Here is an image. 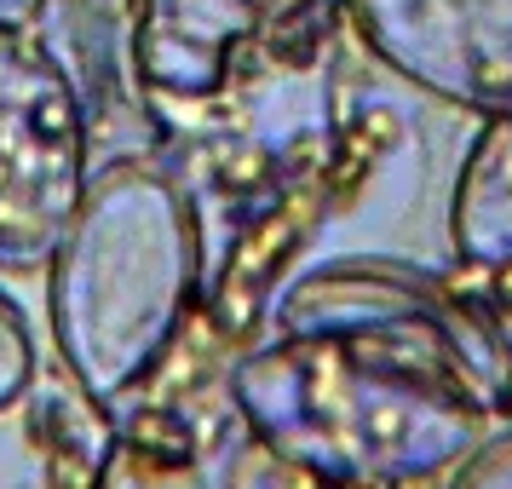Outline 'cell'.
I'll return each instance as SVG.
<instances>
[{
    "label": "cell",
    "mask_w": 512,
    "mask_h": 489,
    "mask_svg": "<svg viewBox=\"0 0 512 489\" xmlns=\"http://www.w3.org/2000/svg\"><path fill=\"white\" fill-rule=\"evenodd\" d=\"M93 185V110L64 58L0 29V271H41Z\"/></svg>",
    "instance_id": "cell-4"
},
{
    "label": "cell",
    "mask_w": 512,
    "mask_h": 489,
    "mask_svg": "<svg viewBox=\"0 0 512 489\" xmlns=\"http://www.w3.org/2000/svg\"><path fill=\"white\" fill-rule=\"evenodd\" d=\"M35 386V334H29L24 311L0 294V415Z\"/></svg>",
    "instance_id": "cell-10"
},
{
    "label": "cell",
    "mask_w": 512,
    "mask_h": 489,
    "mask_svg": "<svg viewBox=\"0 0 512 489\" xmlns=\"http://www.w3.org/2000/svg\"><path fill=\"white\" fill-rule=\"evenodd\" d=\"M231 409L259 455L311 489H426L489 426L438 374L346 334L294 328L231 363Z\"/></svg>",
    "instance_id": "cell-1"
},
{
    "label": "cell",
    "mask_w": 512,
    "mask_h": 489,
    "mask_svg": "<svg viewBox=\"0 0 512 489\" xmlns=\"http://www.w3.org/2000/svg\"><path fill=\"white\" fill-rule=\"evenodd\" d=\"M449 242L472 271L512 277V110L484 116L449 196Z\"/></svg>",
    "instance_id": "cell-7"
},
{
    "label": "cell",
    "mask_w": 512,
    "mask_h": 489,
    "mask_svg": "<svg viewBox=\"0 0 512 489\" xmlns=\"http://www.w3.org/2000/svg\"><path fill=\"white\" fill-rule=\"evenodd\" d=\"M47 12V0H0V29H29Z\"/></svg>",
    "instance_id": "cell-13"
},
{
    "label": "cell",
    "mask_w": 512,
    "mask_h": 489,
    "mask_svg": "<svg viewBox=\"0 0 512 489\" xmlns=\"http://www.w3.org/2000/svg\"><path fill=\"white\" fill-rule=\"evenodd\" d=\"M58 24V58L75 75L87 110H110L133 81V47H139L144 0H47Z\"/></svg>",
    "instance_id": "cell-8"
},
{
    "label": "cell",
    "mask_w": 512,
    "mask_h": 489,
    "mask_svg": "<svg viewBox=\"0 0 512 489\" xmlns=\"http://www.w3.org/2000/svg\"><path fill=\"white\" fill-rule=\"evenodd\" d=\"M294 334H346L449 380L489 420L512 415V334L461 288L397 259H334L300 271L271 305Z\"/></svg>",
    "instance_id": "cell-3"
},
{
    "label": "cell",
    "mask_w": 512,
    "mask_h": 489,
    "mask_svg": "<svg viewBox=\"0 0 512 489\" xmlns=\"http://www.w3.org/2000/svg\"><path fill=\"white\" fill-rule=\"evenodd\" d=\"M93 489H213L202 449L173 420H127L93 461Z\"/></svg>",
    "instance_id": "cell-9"
},
{
    "label": "cell",
    "mask_w": 512,
    "mask_h": 489,
    "mask_svg": "<svg viewBox=\"0 0 512 489\" xmlns=\"http://www.w3.org/2000/svg\"><path fill=\"white\" fill-rule=\"evenodd\" d=\"M334 179H340V156H334V139L328 144H300L288 173H277V185L259 208L254 231L242 236L225 259V271L213 277V317L219 328H248V317L259 311L265 288L277 282V265L294 259L311 225L323 219L328 196H334Z\"/></svg>",
    "instance_id": "cell-6"
},
{
    "label": "cell",
    "mask_w": 512,
    "mask_h": 489,
    "mask_svg": "<svg viewBox=\"0 0 512 489\" xmlns=\"http://www.w3.org/2000/svg\"><path fill=\"white\" fill-rule=\"evenodd\" d=\"M52 346L93 409H121L162 374L202 305V225L150 156L93 173L47 259Z\"/></svg>",
    "instance_id": "cell-2"
},
{
    "label": "cell",
    "mask_w": 512,
    "mask_h": 489,
    "mask_svg": "<svg viewBox=\"0 0 512 489\" xmlns=\"http://www.w3.org/2000/svg\"><path fill=\"white\" fill-rule=\"evenodd\" d=\"M449 489H512V432L484 438L449 472Z\"/></svg>",
    "instance_id": "cell-11"
},
{
    "label": "cell",
    "mask_w": 512,
    "mask_h": 489,
    "mask_svg": "<svg viewBox=\"0 0 512 489\" xmlns=\"http://www.w3.org/2000/svg\"><path fill=\"white\" fill-rule=\"evenodd\" d=\"M363 47L472 116L512 110V0H346Z\"/></svg>",
    "instance_id": "cell-5"
},
{
    "label": "cell",
    "mask_w": 512,
    "mask_h": 489,
    "mask_svg": "<svg viewBox=\"0 0 512 489\" xmlns=\"http://www.w3.org/2000/svg\"><path fill=\"white\" fill-rule=\"evenodd\" d=\"M317 6H323V0H248V12H254V24H259V41H282V35L294 24H305Z\"/></svg>",
    "instance_id": "cell-12"
}]
</instances>
